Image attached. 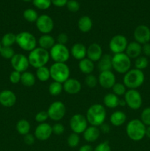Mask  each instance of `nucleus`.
I'll return each mask as SVG.
<instances>
[{
	"instance_id": "obj_1",
	"label": "nucleus",
	"mask_w": 150,
	"mask_h": 151,
	"mask_svg": "<svg viewBox=\"0 0 150 151\" xmlns=\"http://www.w3.org/2000/svg\"><path fill=\"white\" fill-rule=\"evenodd\" d=\"M107 112L103 105L94 104L88 108L86 113L87 121L92 126L99 127L105 121Z\"/></svg>"
},
{
	"instance_id": "obj_2",
	"label": "nucleus",
	"mask_w": 150,
	"mask_h": 151,
	"mask_svg": "<svg viewBox=\"0 0 150 151\" xmlns=\"http://www.w3.org/2000/svg\"><path fill=\"white\" fill-rule=\"evenodd\" d=\"M146 126L141 119H132L126 124V135L132 141L139 142L146 137Z\"/></svg>"
},
{
	"instance_id": "obj_3",
	"label": "nucleus",
	"mask_w": 150,
	"mask_h": 151,
	"mask_svg": "<svg viewBox=\"0 0 150 151\" xmlns=\"http://www.w3.org/2000/svg\"><path fill=\"white\" fill-rule=\"evenodd\" d=\"M145 81V75L143 71L137 69H130L124 74L123 83L129 89H137L143 85Z\"/></svg>"
},
{
	"instance_id": "obj_4",
	"label": "nucleus",
	"mask_w": 150,
	"mask_h": 151,
	"mask_svg": "<svg viewBox=\"0 0 150 151\" xmlns=\"http://www.w3.org/2000/svg\"><path fill=\"white\" fill-rule=\"evenodd\" d=\"M27 58L29 66L35 69H38L42 66H45L46 64H47L50 59L49 52L38 47L29 52Z\"/></svg>"
},
{
	"instance_id": "obj_5",
	"label": "nucleus",
	"mask_w": 150,
	"mask_h": 151,
	"mask_svg": "<svg viewBox=\"0 0 150 151\" xmlns=\"http://www.w3.org/2000/svg\"><path fill=\"white\" fill-rule=\"evenodd\" d=\"M53 81L63 83L70 77V69L66 63H54L49 68Z\"/></svg>"
},
{
	"instance_id": "obj_6",
	"label": "nucleus",
	"mask_w": 150,
	"mask_h": 151,
	"mask_svg": "<svg viewBox=\"0 0 150 151\" xmlns=\"http://www.w3.org/2000/svg\"><path fill=\"white\" fill-rule=\"evenodd\" d=\"M16 43L21 50L31 52L37 47L38 41L32 33L27 31H23L16 35Z\"/></svg>"
},
{
	"instance_id": "obj_7",
	"label": "nucleus",
	"mask_w": 150,
	"mask_h": 151,
	"mask_svg": "<svg viewBox=\"0 0 150 151\" xmlns=\"http://www.w3.org/2000/svg\"><path fill=\"white\" fill-rule=\"evenodd\" d=\"M113 69L119 74H125L130 69L131 59L125 52L115 54L112 58Z\"/></svg>"
},
{
	"instance_id": "obj_8",
	"label": "nucleus",
	"mask_w": 150,
	"mask_h": 151,
	"mask_svg": "<svg viewBox=\"0 0 150 151\" xmlns=\"http://www.w3.org/2000/svg\"><path fill=\"white\" fill-rule=\"evenodd\" d=\"M70 51L66 45L55 44L49 50L50 58L54 63H66L70 58Z\"/></svg>"
},
{
	"instance_id": "obj_9",
	"label": "nucleus",
	"mask_w": 150,
	"mask_h": 151,
	"mask_svg": "<svg viewBox=\"0 0 150 151\" xmlns=\"http://www.w3.org/2000/svg\"><path fill=\"white\" fill-rule=\"evenodd\" d=\"M46 111L49 119L57 122L61 120L65 116L66 108L64 103L61 101H54L49 105Z\"/></svg>"
},
{
	"instance_id": "obj_10",
	"label": "nucleus",
	"mask_w": 150,
	"mask_h": 151,
	"mask_svg": "<svg viewBox=\"0 0 150 151\" xmlns=\"http://www.w3.org/2000/svg\"><path fill=\"white\" fill-rule=\"evenodd\" d=\"M126 106L132 110H138L143 103L142 96L137 89H128L124 94Z\"/></svg>"
},
{
	"instance_id": "obj_11",
	"label": "nucleus",
	"mask_w": 150,
	"mask_h": 151,
	"mask_svg": "<svg viewBox=\"0 0 150 151\" xmlns=\"http://www.w3.org/2000/svg\"><path fill=\"white\" fill-rule=\"evenodd\" d=\"M88 121L86 117L80 114H76L71 117L69 121L70 128L73 133L80 134H83L84 131L88 128Z\"/></svg>"
},
{
	"instance_id": "obj_12",
	"label": "nucleus",
	"mask_w": 150,
	"mask_h": 151,
	"mask_svg": "<svg viewBox=\"0 0 150 151\" xmlns=\"http://www.w3.org/2000/svg\"><path fill=\"white\" fill-rule=\"evenodd\" d=\"M127 45L128 41L126 38L120 34L114 35L109 42V48L114 55L124 52Z\"/></svg>"
},
{
	"instance_id": "obj_13",
	"label": "nucleus",
	"mask_w": 150,
	"mask_h": 151,
	"mask_svg": "<svg viewBox=\"0 0 150 151\" xmlns=\"http://www.w3.org/2000/svg\"><path fill=\"white\" fill-rule=\"evenodd\" d=\"M36 27L39 32L44 34H49L54 29V22L49 16L46 14L38 16L36 22Z\"/></svg>"
},
{
	"instance_id": "obj_14",
	"label": "nucleus",
	"mask_w": 150,
	"mask_h": 151,
	"mask_svg": "<svg viewBox=\"0 0 150 151\" xmlns=\"http://www.w3.org/2000/svg\"><path fill=\"white\" fill-rule=\"evenodd\" d=\"M10 63L14 71H17L21 73L26 72L29 66L28 58L21 53L15 54L10 60Z\"/></svg>"
},
{
	"instance_id": "obj_15",
	"label": "nucleus",
	"mask_w": 150,
	"mask_h": 151,
	"mask_svg": "<svg viewBox=\"0 0 150 151\" xmlns=\"http://www.w3.org/2000/svg\"><path fill=\"white\" fill-rule=\"evenodd\" d=\"M134 38L140 44H145L150 41V29L146 25H138L134 30Z\"/></svg>"
},
{
	"instance_id": "obj_16",
	"label": "nucleus",
	"mask_w": 150,
	"mask_h": 151,
	"mask_svg": "<svg viewBox=\"0 0 150 151\" xmlns=\"http://www.w3.org/2000/svg\"><path fill=\"white\" fill-rule=\"evenodd\" d=\"M52 126L46 122L38 124L35 128V139L40 141H46L51 137L52 134Z\"/></svg>"
},
{
	"instance_id": "obj_17",
	"label": "nucleus",
	"mask_w": 150,
	"mask_h": 151,
	"mask_svg": "<svg viewBox=\"0 0 150 151\" xmlns=\"http://www.w3.org/2000/svg\"><path fill=\"white\" fill-rule=\"evenodd\" d=\"M98 82L103 88L110 89L113 88L114 84L116 83V78L112 71H104L100 72Z\"/></svg>"
},
{
	"instance_id": "obj_18",
	"label": "nucleus",
	"mask_w": 150,
	"mask_h": 151,
	"mask_svg": "<svg viewBox=\"0 0 150 151\" xmlns=\"http://www.w3.org/2000/svg\"><path fill=\"white\" fill-rule=\"evenodd\" d=\"M16 95L10 90H3L0 92V104L4 107H13L16 104Z\"/></svg>"
},
{
	"instance_id": "obj_19",
	"label": "nucleus",
	"mask_w": 150,
	"mask_h": 151,
	"mask_svg": "<svg viewBox=\"0 0 150 151\" xmlns=\"http://www.w3.org/2000/svg\"><path fill=\"white\" fill-rule=\"evenodd\" d=\"M63 90L67 94H71V95L78 94L81 91V88H82L81 83L78 80L70 78L66 82L63 83Z\"/></svg>"
},
{
	"instance_id": "obj_20",
	"label": "nucleus",
	"mask_w": 150,
	"mask_h": 151,
	"mask_svg": "<svg viewBox=\"0 0 150 151\" xmlns=\"http://www.w3.org/2000/svg\"><path fill=\"white\" fill-rule=\"evenodd\" d=\"M102 55V48L97 43L90 44L87 48V58L93 62H98Z\"/></svg>"
},
{
	"instance_id": "obj_21",
	"label": "nucleus",
	"mask_w": 150,
	"mask_h": 151,
	"mask_svg": "<svg viewBox=\"0 0 150 151\" xmlns=\"http://www.w3.org/2000/svg\"><path fill=\"white\" fill-rule=\"evenodd\" d=\"M70 53L74 58L79 61L87 57V48L82 43H76L71 48Z\"/></svg>"
},
{
	"instance_id": "obj_22",
	"label": "nucleus",
	"mask_w": 150,
	"mask_h": 151,
	"mask_svg": "<svg viewBox=\"0 0 150 151\" xmlns=\"http://www.w3.org/2000/svg\"><path fill=\"white\" fill-rule=\"evenodd\" d=\"M125 53L130 59H136L142 53V45L135 41L128 43V45L125 50Z\"/></svg>"
},
{
	"instance_id": "obj_23",
	"label": "nucleus",
	"mask_w": 150,
	"mask_h": 151,
	"mask_svg": "<svg viewBox=\"0 0 150 151\" xmlns=\"http://www.w3.org/2000/svg\"><path fill=\"white\" fill-rule=\"evenodd\" d=\"M100 133L101 132L98 127L91 125L83 132V138L87 142H94L99 138Z\"/></svg>"
},
{
	"instance_id": "obj_24",
	"label": "nucleus",
	"mask_w": 150,
	"mask_h": 151,
	"mask_svg": "<svg viewBox=\"0 0 150 151\" xmlns=\"http://www.w3.org/2000/svg\"><path fill=\"white\" fill-rule=\"evenodd\" d=\"M112 58L113 57L109 54H104L101 56L97 65V67L100 72L104 71H111V69H113Z\"/></svg>"
},
{
	"instance_id": "obj_25",
	"label": "nucleus",
	"mask_w": 150,
	"mask_h": 151,
	"mask_svg": "<svg viewBox=\"0 0 150 151\" xmlns=\"http://www.w3.org/2000/svg\"><path fill=\"white\" fill-rule=\"evenodd\" d=\"M55 39L49 34H44L38 40V44L39 47L44 50H51V47L55 44Z\"/></svg>"
},
{
	"instance_id": "obj_26",
	"label": "nucleus",
	"mask_w": 150,
	"mask_h": 151,
	"mask_svg": "<svg viewBox=\"0 0 150 151\" xmlns=\"http://www.w3.org/2000/svg\"><path fill=\"white\" fill-rule=\"evenodd\" d=\"M126 120V115L121 111H116L111 114L110 121L113 126L119 127L125 123Z\"/></svg>"
},
{
	"instance_id": "obj_27",
	"label": "nucleus",
	"mask_w": 150,
	"mask_h": 151,
	"mask_svg": "<svg viewBox=\"0 0 150 151\" xmlns=\"http://www.w3.org/2000/svg\"><path fill=\"white\" fill-rule=\"evenodd\" d=\"M78 67L80 72L85 75H88L92 73L94 70V62L88 59V58L79 60L78 63Z\"/></svg>"
},
{
	"instance_id": "obj_28",
	"label": "nucleus",
	"mask_w": 150,
	"mask_h": 151,
	"mask_svg": "<svg viewBox=\"0 0 150 151\" xmlns=\"http://www.w3.org/2000/svg\"><path fill=\"white\" fill-rule=\"evenodd\" d=\"M78 29L82 32H88L93 27L92 19L88 16H83L79 18L77 23Z\"/></svg>"
},
{
	"instance_id": "obj_29",
	"label": "nucleus",
	"mask_w": 150,
	"mask_h": 151,
	"mask_svg": "<svg viewBox=\"0 0 150 151\" xmlns=\"http://www.w3.org/2000/svg\"><path fill=\"white\" fill-rule=\"evenodd\" d=\"M119 100L117 95L113 93H108L103 98V103L105 107L109 109H116L119 106Z\"/></svg>"
},
{
	"instance_id": "obj_30",
	"label": "nucleus",
	"mask_w": 150,
	"mask_h": 151,
	"mask_svg": "<svg viewBox=\"0 0 150 151\" xmlns=\"http://www.w3.org/2000/svg\"><path fill=\"white\" fill-rule=\"evenodd\" d=\"M36 81V77L33 73L30 72H26L21 73V83L24 86L31 87L35 84Z\"/></svg>"
},
{
	"instance_id": "obj_31",
	"label": "nucleus",
	"mask_w": 150,
	"mask_h": 151,
	"mask_svg": "<svg viewBox=\"0 0 150 151\" xmlns=\"http://www.w3.org/2000/svg\"><path fill=\"white\" fill-rule=\"evenodd\" d=\"M16 131L21 135H26L29 134L31 129V125L29 121L26 119H20L16 123Z\"/></svg>"
},
{
	"instance_id": "obj_32",
	"label": "nucleus",
	"mask_w": 150,
	"mask_h": 151,
	"mask_svg": "<svg viewBox=\"0 0 150 151\" xmlns=\"http://www.w3.org/2000/svg\"><path fill=\"white\" fill-rule=\"evenodd\" d=\"M35 77L41 82H46V81H49V79L51 78L49 69L46 66L36 69Z\"/></svg>"
},
{
	"instance_id": "obj_33",
	"label": "nucleus",
	"mask_w": 150,
	"mask_h": 151,
	"mask_svg": "<svg viewBox=\"0 0 150 151\" xmlns=\"http://www.w3.org/2000/svg\"><path fill=\"white\" fill-rule=\"evenodd\" d=\"M2 47H12L16 42V35L13 32L4 34L1 39Z\"/></svg>"
},
{
	"instance_id": "obj_34",
	"label": "nucleus",
	"mask_w": 150,
	"mask_h": 151,
	"mask_svg": "<svg viewBox=\"0 0 150 151\" xmlns=\"http://www.w3.org/2000/svg\"><path fill=\"white\" fill-rule=\"evenodd\" d=\"M63 91V83H60L56 82V81H53L49 86V93L51 94V96H58L60 95Z\"/></svg>"
},
{
	"instance_id": "obj_35",
	"label": "nucleus",
	"mask_w": 150,
	"mask_h": 151,
	"mask_svg": "<svg viewBox=\"0 0 150 151\" xmlns=\"http://www.w3.org/2000/svg\"><path fill=\"white\" fill-rule=\"evenodd\" d=\"M23 16L24 18V19L26 21H27L28 22H36L37 19L38 18V14L36 12V10H35L34 9L32 8H28L24 11L23 13Z\"/></svg>"
},
{
	"instance_id": "obj_36",
	"label": "nucleus",
	"mask_w": 150,
	"mask_h": 151,
	"mask_svg": "<svg viewBox=\"0 0 150 151\" xmlns=\"http://www.w3.org/2000/svg\"><path fill=\"white\" fill-rule=\"evenodd\" d=\"M149 66V60L145 56H139L135 60V69L143 71Z\"/></svg>"
},
{
	"instance_id": "obj_37",
	"label": "nucleus",
	"mask_w": 150,
	"mask_h": 151,
	"mask_svg": "<svg viewBox=\"0 0 150 151\" xmlns=\"http://www.w3.org/2000/svg\"><path fill=\"white\" fill-rule=\"evenodd\" d=\"M79 142H80V138L79 134L75 133H71L67 138L68 145L71 148L77 147L79 144Z\"/></svg>"
},
{
	"instance_id": "obj_38",
	"label": "nucleus",
	"mask_w": 150,
	"mask_h": 151,
	"mask_svg": "<svg viewBox=\"0 0 150 151\" xmlns=\"http://www.w3.org/2000/svg\"><path fill=\"white\" fill-rule=\"evenodd\" d=\"M0 55L4 59L11 60L12 58L15 55L14 50L11 47H2L0 50Z\"/></svg>"
},
{
	"instance_id": "obj_39",
	"label": "nucleus",
	"mask_w": 150,
	"mask_h": 151,
	"mask_svg": "<svg viewBox=\"0 0 150 151\" xmlns=\"http://www.w3.org/2000/svg\"><path fill=\"white\" fill-rule=\"evenodd\" d=\"M126 87L125 86V85L124 83H116L114 84V86L112 88V90H113V93L115 94L116 95H117L118 97L119 96H124L125 93L126 91Z\"/></svg>"
},
{
	"instance_id": "obj_40",
	"label": "nucleus",
	"mask_w": 150,
	"mask_h": 151,
	"mask_svg": "<svg viewBox=\"0 0 150 151\" xmlns=\"http://www.w3.org/2000/svg\"><path fill=\"white\" fill-rule=\"evenodd\" d=\"M32 4L40 10H47L51 5V0H32Z\"/></svg>"
},
{
	"instance_id": "obj_41",
	"label": "nucleus",
	"mask_w": 150,
	"mask_h": 151,
	"mask_svg": "<svg viewBox=\"0 0 150 151\" xmlns=\"http://www.w3.org/2000/svg\"><path fill=\"white\" fill-rule=\"evenodd\" d=\"M85 83L88 88H94L99 83L98 78L95 75L90 74V75H86V77L85 78Z\"/></svg>"
},
{
	"instance_id": "obj_42",
	"label": "nucleus",
	"mask_w": 150,
	"mask_h": 151,
	"mask_svg": "<svg viewBox=\"0 0 150 151\" xmlns=\"http://www.w3.org/2000/svg\"><path fill=\"white\" fill-rule=\"evenodd\" d=\"M141 121L146 127L150 126V107L146 108L141 112Z\"/></svg>"
},
{
	"instance_id": "obj_43",
	"label": "nucleus",
	"mask_w": 150,
	"mask_h": 151,
	"mask_svg": "<svg viewBox=\"0 0 150 151\" xmlns=\"http://www.w3.org/2000/svg\"><path fill=\"white\" fill-rule=\"evenodd\" d=\"M66 6L67 7L68 10L70 12H72V13L77 12L79 10V7H80L79 2L76 0H69Z\"/></svg>"
},
{
	"instance_id": "obj_44",
	"label": "nucleus",
	"mask_w": 150,
	"mask_h": 151,
	"mask_svg": "<svg viewBox=\"0 0 150 151\" xmlns=\"http://www.w3.org/2000/svg\"><path fill=\"white\" fill-rule=\"evenodd\" d=\"M49 119L48 114H47V111H41L38 112L35 115V119L37 122L38 123H44V122H46V121Z\"/></svg>"
},
{
	"instance_id": "obj_45",
	"label": "nucleus",
	"mask_w": 150,
	"mask_h": 151,
	"mask_svg": "<svg viewBox=\"0 0 150 151\" xmlns=\"http://www.w3.org/2000/svg\"><path fill=\"white\" fill-rule=\"evenodd\" d=\"M21 73L17 71H13L10 73L9 79L10 81L13 84H17L21 82Z\"/></svg>"
},
{
	"instance_id": "obj_46",
	"label": "nucleus",
	"mask_w": 150,
	"mask_h": 151,
	"mask_svg": "<svg viewBox=\"0 0 150 151\" xmlns=\"http://www.w3.org/2000/svg\"><path fill=\"white\" fill-rule=\"evenodd\" d=\"M64 131L65 127L63 124L57 122V123H55L52 126V133L55 134V135L60 136L64 133Z\"/></svg>"
},
{
	"instance_id": "obj_47",
	"label": "nucleus",
	"mask_w": 150,
	"mask_h": 151,
	"mask_svg": "<svg viewBox=\"0 0 150 151\" xmlns=\"http://www.w3.org/2000/svg\"><path fill=\"white\" fill-rule=\"evenodd\" d=\"M94 151H111V147L107 141L103 142L96 145Z\"/></svg>"
},
{
	"instance_id": "obj_48",
	"label": "nucleus",
	"mask_w": 150,
	"mask_h": 151,
	"mask_svg": "<svg viewBox=\"0 0 150 151\" xmlns=\"http://www.w3.org/2000/svg\"><path fill=\"white\" fill-rule=\"evenodd\" d=\"M68 41H69V36L65 32H61V33L59 34L57 37V44H63V45H66L67 44Z\"/></svg>"
},
{
	"instance_id": "obj_49",
	"label": "nucleus",
	"mask_w": 150,
	"mask_h": 151,
	"mask_svg": "<svg viewBox=\"0 0 150 151\" xmlns=\"http://www.w3.org/2000/svg\"><path fill=\"white\" fill-rule=\"evenodd\" d=\"M35 137L33 134H27L26 135L24 136V142L27 145H32L35 143Z\"/></svg>"
},
{
	"instance_id": "obj_50",
	"label": "nucleus",
	"mask_w": 150,
	"mask_h": 151,
	"mask_svg": "<svg viewBox=\"0 0 150 151\" xmlns=\"http://www.w3.org/2000/svg\"><path fill=\"white\" fill-rule=\"evenodd\" d=\"M69 0H51V4L57 7H62L66 5Z\"/></svg>"
},
{
	"instance_id": "obj_51",
	"label": "nucleus",
	"mask_w": 150,
	"mask_h": 151,
	"mask_svg": "<svg viewBox=\"0 0 150 151\" xmlns=\"http://www.w3.org/2000/svg\"><path fill=\"white\" fill-rule=\"evenodd\" d=\"M142 52L144 53V55L146 57H150V44L146 43L145 44H143L142 46Z\"/></svg>"
},
{
	"instance_id": "obj_52",
	"label": "nucleus",
	"mask_w": 150,
	"mask_h": 151,
	"mask_svg": "<svg viewBox=\"0 0 150 151\" xmlns=\"http://www.w3.org/2000/svg\"><path fill=\"white\" fill-rule=\"evenodd\" d=\"M99 130L100 132L103 133V134H108L110 131V127L108 124L104 122L99 126Z\"/></svg>"
},
{
	"instance_id": "obj_53",
	"label": "nucleus",
	"mask_w": 150,
	"mask_h": 151,
	"mask_svg": "<svg viewBox=\"0 0 150 151\" xmlns=\"http://www.w3.org/2000/svg\"><path fill=\"white\" fill-rule=\"evenodd\" d=\"M78 151H94V148H93V147L91 145L87 144L81 146Z\"/></svg>"
},
{
	"instance_id": "obj_54",
	"label": "nucleus",
	"mask_w": 150,
	"mask_h": 151,
	"mask_svg": "<svg viewBox=\"0 0 150 151\" xmlns=\"http://www.w3.org/2000/svg\"><path fill=\"white\" fill-rule=\"evenodd\" d=\"M122 106V107H124V106H126V101H125L124 99L123 100H119V106Z\"/></svg>"
},
{
	"instance_id": "obj_55",
	"label": "nucleus",
	"mask_w": 150,
	"mask_h": 151,
	"mask_svg": "<svg viewBox=\"0 0 150 151\" xmlns=\"http://www.w3.org/2000/svg\"><path fill=\"white\" fill-rule=\"evenodd\" d=\"M146 137L150 139V126H147L146 128Z\"/></svg>"
},
{
	"instance_id": "obj_56",
	"label": "nucleus",
	"mask_w": 150,
	"mask_h": 151,
	"mask_svg": "<svg viewBox=\"0 0 150 151\" xmlns=\"http://www.w3.org/2000/svg\"><path fill=\"white\" fill-rule=\"evenodd\" d=\"M23 1H24V2H29V1H32V0H22Z\"/></svg>"
},
{
	"instance_id": "obj_57",
	"label": "nucleus",
	"mask_w": 150,
	"mask_h": 151,
	"mask_svg": "<svg viewBox=\"0 0 150 151\" xmlns=\"http://www.w3.org/2000/svg\"><path fill=\"white\" fill-rule=\"evenodd\" d=\"M1 47H2V45H1V40H0V50H1Z\"/></svg>"
}]
</instances>
